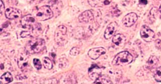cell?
I'll list each match as a JSON object with an SVG mask.
<instances>
[{
  "label": "cell",
  "mask_w": 161,
  "mask_h": 84,
  "mask_svg": "<svg viewBox=\"0 0 161 84\" xmlns=\"http://www.w3.org/2000/svg\"><path fill=\"white\" fill-rule=\"evenodd\" d=\"M45 48V42L41 38H33L27 43L25 51L29 54H35L42 52Z\"/></svg>",
  "instance_id": "1"
},
{
  "label": "cell",
  "mask_w": 161,
  "mask_h": 84,
  "mask_svg": "<svg viewBox=\"0 0 161 84\" xmlns=\"http://www.w3.org/2000/svg\"><path fill=\"white\" fill-rule=\"evenodd\" d=\"M133 60L132 55L128 52H122L116 55L112 61V64L117 66H123L130 64Z\"/></svg>",
  "instance_id": "2"
},
{
  "label": "cell",
  "mask_w": 161,
  "mask_h": 84,
  "mask_svg": "<svg viewBox=\"0 0 161 84\" xmlns=\"http://www.w3.org/2000/svg\"><path fill=\"white\" fill-rule=\"evenodd\" d=\"M53 16V11L48 6H43L37 11L36 17L37 20L45 21L48 20Z\"/></svg>",
  "instance_id": "3"
},
{
  "label": "cell",
  "mask_w": 161,
  "mask_h": 84,
  "mask_svg": "<svg viewBox=\"0 0 161 84\" xmlns=\"http://www.w3.org/2000/svg\"><path fill=\"white\" fill-rule=\"evenodd\" d=\"M67 28L63 25H60L57 28L54 33V40L58 44H63L65 41V36L67 34Z\"/></svg>",
  "instance_id": "4"
},
{
  "label": "cell",
  "mask_w": 161,
  "mask_h": 84,
  "mask_svg": "<svg viewBox=\"0 0 161 84\" xmlns=\"http://www.w3.org/2000/svg\"><path fill=\"white\" fill-rule=\"evenodd\" d=\"M140 34L142 38L147 42H152L155 37V32L146 25L142 27Z\"/></svg>",
  "instance_id": "5"
},
{
  "label": "cell",
  "mask_w": 161,
  "mask_h": 84,
  "mask_svg": "<svg viewBox=\"0 0 161 84\" xmlns=\"http://www.w3.org/2000/svg\"><path fill=\"white\" fill-rule=\"evenodd\" d=\"M28 53L26 52L25 53H21L19 55L18 59L17 64L18 67L20 69L24 70L29 69V64H28V57L27 56Z\"/></svg>",
  "instance_id": "6"
},
{
  "label": "cell",
  "mask_w": 161,
  "mask_h": 84,
  "mask_svg": "<svg viewBox=\"0 0 161 84\" xmlns=\"http://www.w3.org/2000/svg\"><path fill=\"white\" fill-rule=\"evenodd\" d=\"M5 16L10 20L19 18L22 16L21 12L15 8L10 7L6 9L5 12Z\"/></svg>",
  "instance_id": "7"
},
{
  "label": "cell",
  "mask_w": 161,
  "mask_h": 84,
  "mask_svg": "<svg viewBox=\"0 0 161 84\" xmlns=\"http://www.w3.org/2000/svg\"><path fill=\"white\" fill-rule=\"evenodd\" d=\"M137 20V15L135 13H130L124 17L122 22L125 26L130 27L135 24Z\"/></svg>",
  "instance_id": "8"
},
{
  "label": "cell",
  "mask_w": 161,
  "mask_h": 84,
  "mask_svg": "<svg viewBox=\"0 0 161 84\" xmlns=\"http://www.w3.org/2000/svg\"><path fill=\"white\" fill-rule=\"evenodd\" d=\"M101 72H102V70L98 65L93 64L89 69L88 74H89V76L91 79L95 81L96 80L99 78L101 75Z\"/></svg>",
  "instance_id": "9"
},
{
  "label": "cell",
  "mask_w": 161,
  "mask_h": 84,
  "mask_svg": "<svg viewBox=\"0 0 161 84\" xmlns=\"http://www.w3.org/2000/svg\"><path fill=\"white\" fill-rule=\"evenodd\" d=\"M106 50L104 48H93L88 52L89 57L92 59H97L101 55L104 54Z\"/></svg>",
  "instance_id": "10"
},
{
  "label": "cell",
  "mask_w": 161,
  "mask_h": 84,
  "mask_svg": "<svg viewBox=\"0 0 161 84\" xmlns=\"http://www.w3.org/2000/svg\"><path fill=\"white\" fill-rule=\"evenodd\" d=\"M118 25L117 23L113 22L107 26L104 32V37L105 39H109L113 36L117 29Z\"/></svg>",
  "instance_id": "11"
},
{
  "label": "cell",
  "mask_w": 161,
  "mask_h": 84,
  "mask_svg": "<svg viewBox=\"0 0 161 84\" xmlns=\"http://www.w3.org/2000/svg\"><path fill=\"white\" fill-rule=\"evenodd\" d=\"M79 20L81 23H89L92 22L94 20V15L92 12L87 10L83 12L79 16Z\"/></svg>",
  "instance_id": "12"
},
{
  "label": "cell",
  "mask_w": 161,
  "mask_h": 84,
  "mask_svg": "<svg viewBox=\"0 0 161 84\" xmlns=\"http://www.w3.org/2000/svg\"><path fill=\"white\" fill-rule=\"evenodd\" d=\"M35 19L31 15H27L23 17L21 20V24L23 27L30 28L34 24Z\"/></svg>",
  "instance_id": "13"
},
{
  "label": "cell",
  "mask_w": 161,
  "mask_h": 84,
  "mask_svg": "<svg viewBox=\"0 0 161 84\" xmlns=\"http://www.w3.org/2000/svg\"><path fill=\"white\" fill-rule=\"evenodd\" d=\"M112 0H88V2L93 7H102L110 3Z\"/></svg>",
  "instance_id": "14"
},
{
  "label": "cell",
  "mask_w": 161,
  "mask_h": 84,
  "mask_svg": "<svg viewBox=\"0 0 161 84\" xmlns=\"http://www.w3.org/2000/svg\"><path fill=\"white\" fill-rule=\"evenodd\" d=\"M126 42L125 37L122 34H116L112 38V42L117 46H121L125 44Z\"/></svg>",
  "instance_id": "15"
},
{
  "label": "cell",
  "mask_w": 161,
  "mask_h": 84,
  "mask_svg": "<svg viewBox=\"0 0 161 84\" xmlns=\"http://www.w3.org/2000/svg\"><path fill=\"white\" fill-rule=\"evenodd\" d=\"M13 80L12 75L9 72H6L1 77V84H8Z\"/></svg>",
  "instance_id": "16"
},
{
  "label": "cell",
  "mask_w": 161,
  "mask_h": 84,
  "mask_svg": "<svg viewBox=\"0 0 161 84\" xmlns=\"http://www.w3.org/2000/svg\"><path fill=\"white\" fill-rule=\"evenodd\" d=\"M94 84H112L110 79L106 76H100L98 79L94 82Z\"/></svg>",
  "instance_id": "17"
},
{
  "label": "cell",
  "mask_w": 161,
  "mask_h": 84,
  "mask_svg": "<svg viewBox=\"0 0 161 84\" xmlns=\"http://www.w3.org/2000/svg\"><path fill=\"white\" fill-rule=\"evenodd\" d=\"M158 63V59L156 56L152 55L147 60V64L149 68H153L157 65Z\"/></svg>",
  "instance_id": "18"
},
{
  "label": "cell",
  "mask_w": 161,
  "mask_h": 84,
  "mask_svg": "<svg viewBox=\"0 0 161 84\" xmlns=\"http://www.w3.org/2000/svg\"><path fill=\"white\" fill-rule=\"evenodd\" d=\"M43 64L45 69L48 70H51L53 69V64L52 60L47 57H45L43 59Z\"/></svg>",
  "instance_id": "19"
},
{
  "label": "cell",
  "mask_w": 161,
  "mask_h": 84,
  "mask_svg": "<svg viewBox=\"0 0 161 84\" xmlns=\"http://www.w3.org/2000/svg\"><path fill=\"white\" fill-rule=\"evenodd\" d=\"M153 77L157 82H161V67L156 70L153 74Z\"/></svg>",
  "instance_id": "20"
},
{
  "label": "cell",
  "mask_w": 161,
  "mask_h": 84,
  "mask_svg": "<svg viewBox=\"0 0 161 84\" xmlns=\"http://www.w3.org/2000/svg\"><path fill=\"white\" fill-rule=\"evenodd\" d=\"M33 63L35 68L38 70H39L42 69V64L39 59H34L33 60Z\"/></svg>",
  "instance_id": "21"
},
{
  "label": "cell",
  "mask_w": 161,
  "mask_h": 84,
  "mask_svg": "<svg viewBox=\"0 0 161 84\" xmlns=\"http://www.w3.org/2000/svg\"><path fill=\"white\" fill-rule=\"evenodd\" d=\"M79 53L80 50L79 48H76V47L72 48L69 52L70 55H73V56H76L79 54Z\"/></svg>",
  "instance_id": "22"
},
{
  "label": "cell",
  "mask_w": 161,
  "mask_h": 84,
  "mask_svg": "<svg viewBox=\"0 0 161 84\" xmlns=\"http://www.w3.org/2000/svg\"><path fill=\"white\" fill-rule=\"evenodd\" d=\"M155 46L158 49L161 50V40L160 39H157L155 41Z\"/></svg>",
  "instance_id": "23"
},
{
  "label": "cell",
  "mask_w": 161,
  "mask_h": 84,
  "mask_svg": "<svg viewBox=\"0 0 161 84\" xmlns=\"http://www.w3.org/2000/svg\"><path fill=\"white\" fill-rule=\"evenodd\" d=\"M0 12H1V15H2L3 13L5 12V6H4V3L3 2L2 0H1V9H0Z\"/></svg>",
  "instance_id": "24"
},
{
  "label": "cell",
  "mask_w": 161,
  "mask_h": 84,
  "mask_svg": "<svg viewBox=\"0 0 161 84\" xmlns=\"http://www.w3.org/2000/svg\"><path fill=\"white\" fill-rule=\"evenodd\" d=\"M30 35V32L29 31H22L21 33V36L22 37H26Z\"/></svg>",
  "instance_id": "25"
},
{
  "label": "cell",
  "mask_w": 161,
  "mask_h": 84,
  "mask_svg": "<svg viewBox=\"0 0 161 84\" xmlns=\"http://www.w3.org/2000/svg\"><path fill=\"white\" fill-rule=\"evenodd\" d=\"M139 3L142 5H146L147 4V0H139Z\"/></svg>",
  "instance_id": "26"
},
{
  "label": "cell",
  "mask_w": 161,
  "mask_h": 84,
  "mask_svg": "<svg viewBox=\"0 0 161 84\" xmlns=\"http://www.w3.org/2000/svg\"><path fill=\"white\" fill-rule=\"evenodd\" d=\"M26 1L28 2H31L33 1L34 0H26Z\"/></svg>",
  "instance_id": "27"
},
{
  "label": "cell",
  "mask_w": 161,
  "mask_h": 84,
  "mask_svg": "<svg viewBox=\"0 0 161 84\" xmlns=\"http://www.w3.org/2000/svg\"><path fill=\"white\" fill-rule=\"evenodd\" d=\"M159 11H160V12L161 13V6H160V8H159Z\"/></svg>",
  "instance_id": "28"
}]
</instances>
